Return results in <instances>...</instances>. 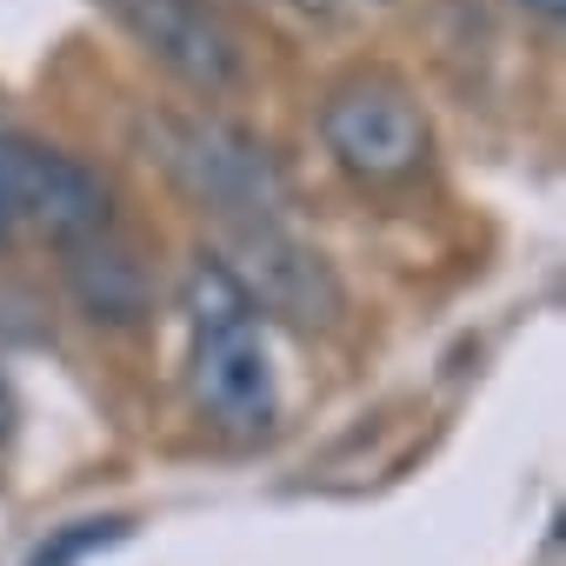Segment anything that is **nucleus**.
Masks as SVG:
<instances>
[{
    "mask_svg": "<svg viewBox=\"0 0 566 566\" xmlns=\"http://www.w3.org/2000/svg\"><path fill=\"white\" fill-rule=\"evenodd\" d=\"M321 140L334 167L360 187H413L433 160V127L420 94L394 67H354L321 101Z\"/></svg>",
    "mask_w": 566,
    "mask_h": 566,
    "instance_id": "7ed1b4c3",
    "label": "nucleus"
},
{
    "mask_svg": "<svg viewBox=\"0 0 566 566\" xmlns=\"http://www.w3.org/2000/svg\"><path fill=\"white\" fill-rule=\"evenodd\" d=\"M280 8H294V14H334V0H280Z\"/></svg>",
    "mask_w": 566,
    "mask_h": 566,
    "instance_id": "9b49d317",
    "label": "nucleus"
},
{
    "mask_svg": "<svg viewBox=\"0 0 566 566\" xmlns=\"http://www.w3.org/2000/svg\"><path fill=\"white\" fill-rule=\"evenodd\" d=\"M233 240H240V253H247V273H240V287H247V301L260 307V321L266 314H280V321H294V327H334L340 321V280H334V266L307 247V240H294V233H280V220H260V227H233Z\"/></svg>",
    "mask_w": 566,
    "mask_h": 566,
    "instance_id": "423d86ee",
    "label": "nucleus"
},
{
    "mask_svg": "<svg viewBox=\"0 0 566 566\" xmlns=\"http://www.w3.org/2000/svg\"><path fill=\"white\" fill-rule=\"evenodd\" d=\"M14 140H21V127H8V114H0V247L21 227V213H14Z\"/></svg>",
    "mask_w": 566,
    "mask_h": 566,
    "instance_id": "1a4fd4ad",
    "label": "nucleus"
},
{
    "mask_svg": "<svg viewBox=\"0 0 566 566\" xmlns=\"http://www.w3.org/2000/svg\"><path fill=\"white\" fill-rule=\"evenodd\" d=\"M513 8H520L526 21H546V28H553V21L566 14V0H513Z\"/></svg>",
    "mask_w": 566,
    "mask_h": 566,
    "instance_id": "9d476101",
    "label": "nucleus"
},
{
    "mask_svg": "<svg viewBox=\"0 0 566 566\" xmlns=\"http://www.w3.org/2000/svg\"><path fill=\"white\" fill-rule=\"evenodd\" d=\"M127 533V520H74L54 546H41L28 566H74V559H87L94 546H107V539H120Z\"/></svg>",
    "mask_w": 566,
    "mask_h": 566,
    "instance_id": "6e6552de",
    "label": "nucleus"
},
{
    "mask_svg": "<svg viewBox=\"0 0 566 566\" xmlns=\"http://www.w3.org/2000/svg\"><path fill=\"white\" fill-rule=\"evenodd\" d=\"M180 314H187V387L200 420L227 440H260L280 413L266 321L220 253H200L180 273Z\"/></svg>",
    "mask_w": 566,
    "mask_h": 566,
    "instance_id": "f257e3e1",
    "label": "nucleus"
},
{
    "mask_svg": "<svg viewBox=\"0 0 566 566\" xmlns=\"http://www.w3.org/2000/svg\"><path fill=\"white\" fill-rule=\"evenodd\" d=\"M107 14L127 28V41L160 74H174L200 101L240 87V74H247V48L213 0H107Z\"/></svg>",
    "mask_w": 566,
    "mask_h": 566,
    "instance_id": "20e7f679",
    "label": "nucleus"
},
{
    "mask_svg": "<svg viewBox=\"0 0 566 566\" xmlns=\"http://www.w3.org/2000/svg\"><path fill=\"white\" fill-rule=\"evenodd\" d=\"M14 213H21V227H34L41 240H54L67 253L114 227V193L87 160L21 134L14 140Z\"/></svg>",
    "mask_w": 566,
    "mask_h": 566,
    "instance_id": "39448f33",
    "label": "nucleus"
},
{
    "mask_svg": "<svg viewBox=\"0 0 566 566\" xmlns=\"http://www.w3.org/2000/svg\"><path fill=\"white\" fill-rule=\"evenodd\" d=\"M147 147L167 167V180L227 227H260L287 207V174L273 147L220 114H147Z\"/></svg>",
    "mask_w": 566,
    "mask_h": 566,
    "instance_id": "f03ea898",
    "label": "nucleus"
},
{
    "mask_svg": "<svg viewBox=\"0 0 566 566\" xmlns=\"http://www.w3.org/2000/svg\"><path fill=\"white\" fill-rule=\"evenodd\" d=\"M61 280H67L74 307H81L94 327L127 334V327H147V314H154V266H147L140 247L120 240L114 227L94 233V240H81V247H67V253H61Z\"/></svg>",
    "mask_w": 566,
    "mask_h": 566,
    "instance_id": "0eeeda50",
    "label": "nucleus"
}]
</instances>
